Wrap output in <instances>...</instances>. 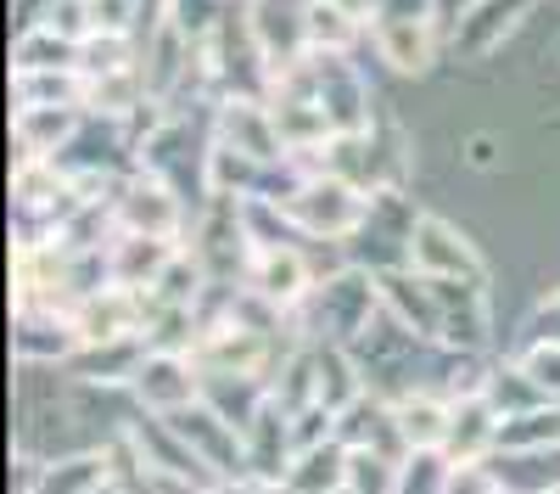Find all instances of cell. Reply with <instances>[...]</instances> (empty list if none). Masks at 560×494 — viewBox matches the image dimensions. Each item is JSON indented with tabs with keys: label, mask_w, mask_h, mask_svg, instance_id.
<instances>
[{
	"label": "cell",
	"mask_w": 560,
	"mask_h": 494,
	"mask_svg": "<svg viewBox=\"0 0 560 494\" xmlns=\"http://www.w3.org/2000/svg\"><path fill=\"white\" fill-rule=\"evenodd\" d=\"M438 292H443V348L488 354V343H493V287L438 282Z\"/></svg>",
	"instance_id": "8fae6325"
},
{
	"label": "cell",
	"mask_w": 560,
	"mask_h": 494,
	"mask_svg": "<svg viewBox=\"0 0 560 494\" xmlns=\"http://www.w3.org/2000/svg\"><path fill=\"white\" fill-rule=\"evenodd\" d=\"M90 494H140V489H135L129 478H118V472H113L107 483H96V489H90Z\"/></svg>",
	"instance_id": "e575fe53"
},
{
	"label": "cell",
	"mask_w": 560,
	"mask_h": 494,
	"mask_svg": "<svg viewBox=\"0 0 560 494\" xmlns=\"http://www.w3.org/2000/svg\"><path fill=\"white\" fill-rule=\"evenodd\" d=\"M370 45L393 73H427L438 62V23H370Z\"/></svg>",
	"instance_id": "ffe728a7"
},
{
	"label": "cell",
	"mask_w": 560,
	"mask_h": 494,
	"mask_svg": "<svg viewBox=\"0 0 560 494\" xmlns=\"http://www.w3.org/2000/svg\"><path fill=\"white\" fill-rule=\"evenodd\" d=\"M516 359H522L527 377H533L549 399H560V343H555V337H522Z\"/></svg>",
	"instance_id": "83f0119b"
},
{
	"label": "cell",
	"mask_w": 560,
	"mask_h": 494,
	"mask_svg": "<svg viewBox=\"0 0 560 494\" xmlns=\"http://www.w3.org/2000/svg\"><path fill=\"white\" fill-rule=\"evenodd\" d=\"M179 433H185V444L197 449V456L208 461V472L224 483V478H242L247 472V433L230 422V416H219L208 399H197V404H185V411H174L168 416Z\"/></svg>",
	"instance_id": "ba28073f"
},
{
	"label": "cell",
	"mask_w": 560,
	"mask_h": 494,
	"mask_svg": "<svg viewBox=\"0 0 560 494\" xmlns=\"http://www.w3.org/2000/svg\"><path fill=\"white\" fill-rule=\"evenodd\" d=\"M337 7H342L353 23H364V28H370V23H376V7H382V0H337Z\"/></svg>",
	"instance_id": "d6a6232c"
},
{
	"label": "cell",
	"mask_w": 560,
	"mask_h": 494,
	"mask_svg": "<svg viewBox=\"0 0 560 494\" xmlns=\"http://www.w3.org/2000/svg\"><path fill=\"white\" fill-rule=\"evenodd\" d=\"M308 7L314 0H247V23L258 34V45L269 51L275 68H287L298 57H308Z\"/></svg>",
	"instance_id": "7c38bea8"
},
{
	"label": "cell",
	"mask_w": 560,
	"mask_h": 494,
	"mask_svg": "<svg viewBox=\"0 0 560 494\" xmlns=\"http://www.w3.org/2000/svg\"><path fill=\"white\" fill-rule=\"evenodd\" d=\"M79 45L84 39H68L57 28H23V39L12 45V73H34V68H79Z\"/></svg>",
	"instance_id": "d4e9b609"
},
{
	"label": "cell",
	"mask_w": 560,
	"mask_h": 494,
	"mask_svg": "<svg viewBox=\"0 0 560 494\" xmlns=\"http://www.w3.org/2000/svg\"><path fill=\"white\" fill-rule=\"evenodd\" d=\"M527 12H533V0H477V7L448 28V39H454L459 57H488L527 23Z\"/></svg>",
	"instance_id": "5bb4252c"
},
{
	"label": "cell",
	"mask_w": 560,
	"mask_h": 494,
	"mask_svg": "<svg viewBox=\"0 0 560 494\" xmlns=\"http://www.w3.org/2000/svg\"><path fill=\"white\" fill-rule=\"evenodd\" d=\"M409 264L432 282H471V287H493V269L482 259V248L471 242L465 225H454L448 214H420L409 231Z\"/></svg>",
	"instance_id": "277c9868"
},
{
	"label": "cell",
	"mask_w": 560,
	"mask_h": 494,
	"mask_svg": "<svg viewBox=\"0 0 560 494\" xmlns=\"http://www.w3.org/2000/svg\"><path fill=\"white\" fill-rule=\"evenodd\" d=\"M376 23H443V18H438V0H382Z\"/></svg>",
	"instance_id": "f546056e"
},
{
	"label": "cell",
	"mask_w": 560,
	"mask_h": 494,
	"mask_svg": "<svg viewBox=\"0 0 560 494\" xmlns=\"http://www.w3.org/2000/svg\"><path fill=\"white\" fill-rule=\"evenodd\" d=\"M113 219L118 231H140V237H168V242H185V231H191V197H185L174 180H163L158 169H129L113 180Z\"/></svg>",
	"instance_id": "3957f363"
},
{
	"label": "cell",
	"mask_w": 560,
	"mask_h": 494,
	"mask_svg": "<svg viewBox=\"0 0 560 494\" xmlns=\"http://www.w3.org/2000/svg\"><path fill=\"white\" fill-rule=\"evenodd\" d=\"M147 359V337H118V343H79V354L68 359V377L84 388H107V393H129L135 366Z\"/></svg>",
	"instance_id": "9a60e30c"
},
{
	"label": "cell",
	"mask_w": 560,
	"mask_h": 494,
	"mask_svg": "<svg viewBox=\"0 0 560 494\" xmlns=\"http://www.w3.org/2000/svg\"><path fill=\"white\" fill-rule=\"evenodd\" d=\"M477 7V0H438V18H443V28H454L465 12H471Z\"/></svg>",
	"instance_id": "836d02e7"
},
{
	"label": "cell",
	"mask_w": 560,
	"mask_h": 494,
	"mask_svg": "<svg viewBox=\"0 0 560 494\" xmlns=\"http://www.w3.org/2000/svg\"><path fill=\"white\" fill-rule=\"evenodd\" d=\"M387 404H393V427L409 449H448V422H454V393L448 388L420 382V388H409Z\"/></svg>",
	"instance_id": "4fadbf2b"
},
{
	"label": "cell",
	"mask_w": 560,
	"mask_h": 494,
	"mask_svg": "<svg viewBox=\"0 0 560 494\" xmlns=\"http://www.w3.org/2000/svg\"><path fill=\"white\" fill-rule=\"evenodd\" d=\"M337 494H348V489H337Z\"/></svg>",
	"instance_id": "d590c367"
},
{
	"label": "cell",
	"mask_w": 560,
	"mask_h": 494,
	"mask_svg": "<svg viewBox=\"0 0 560 494\" xmlns=\"http://www.w3.org/2000/svg\"><path fill=\"white\" fill-rule=\"evenodd\" d=\"M202 399V366L197 354H179V348H147V359L135 366L129 377V404L147 416H174L185 404Z\"/></svg>",
	"instance_id": "5b68a950"
},
{
	"label": "cell",
	"mask_w": 560,
	"mask_h": 494,
	"mask_svg": "<svg viewBox=\"0 0 560 494\" xmlns=\"http://www.w3.org/2000/svg\"><path fill=\"white\" fill-rule=\"evenodd\" d=\"M443 494H504V489H499L493 461H454V472H448V489H443Z\"/></svg>",
	"instance_id": "f1b7e54d"
},
{
	"label": "cell",
	"mask_w": 560,
	"mask_h": 494,
	"mask_svg": "<svg viewBox=\"0 0 560 494\" xmlns=\"http://www.w3.org/2000/svg\"><path fill=\"white\" fill-rule=\"evenodd\" d=\"M527 337H555L560 343V287H549L533 309V321H527Z\"/></svg>",
	"instance_id": "4dcf8cb0"
},
{
	"label": "cell",
	"mask_w": 560,
	"mask_h": 494,
	"mask_svg": "<svg viewBox=\"0 0 560 494\" xmlns=\"http://www.w3.org/2000/svg\"><path fill=\"white\" fill-rule=\"evenodd\" d=\"M84 124V107H12L18 158H57Z\"/></svg>",
	"instance_id": "e0dca14e"
},
{
	"label": "cell",
	"mask_w": 560,
	"mask_h": 494,
	"mask_svg": "<svg viewBox=\"0 0 560 494\" xmlns=\"http://www.w3.org/2000/svg\"><path fill=\"white\" fill-rule=\"evenodd\" d=\"M448 472H454L448 449H409L398 461V494H443Z\"/></svg>",
	"instance_id": "484cf974"
},
{
	"label": "cell",
	"mask_w": 560,
	"mask_h": 494,
	"mask_svg": "<svg viewBox=\"0 0 560 494\" xmlns=\"http://www.w3.org/2000/svg\"><path fill=\"white\" fill-rule=\"evenodd\" d=\"M382 314V292H376V276L359 264H342L331 276H319V287L308 292V303L292 314L298 337H314V343H359L364 326Z\"/></svg>",
	"instance_id": "6da1fadb"
},
{
	"label": "cell",
	"mask_w": 560,
	"mask_h": 494,
	"mask_svg": "<svg viewBox=\"0 0 560 494\" xmlns=\"http://www.w3.org/2000/svg\"><path fill=\"white\" fill-rule=\"evenodd\" d=\"M107 478H113V444H96V449H73V456L45 461L34 494H90Z\"/></svg>",
	"instance_id": "603a6c76"
},
{
	"label": "cell",
	"mask_w": 560,
	"mask_h": 494,
	"mask_svg": "<svg viewBox=\"0 0 560 494\" xmlns=\"http://www.w3.org/2000/svg\"><path fill=\"white\" fill-rule=\"evenodd\" d=\"M348 456L353 449L342 438L303 444L292 456V467H287V478H280V489L287 494H337V489H348Z\"/></svg>",
	"instance_id": "ac0fdd59"
},
{
	"label": "cell",
	"mask_w": 560,
	"mask_h": 494,
	"mask_svg": "<svg viewBox=\"0 0 560 494\" xmlns=\"http://www.w3.org/2000/svg\"><path fill=\"white\" fill-rule=\"evenodd\" d=\"M73 326H79V343L140 337V326H147V292H135L124 282H107L102 292H90V298L73 303Z\"/></svg>",
	"instance_id": "30bf717a"
},
{
	"label": "cell",
	"mask_w": 560,
	"mask_h": 494,
	"mask_svg": "<svg viewBox=\"0 0 560 494\" xmlns=\"http://www.w3.org/2000/svg\"><path fill=\"white\" fill-rule=\"evenodd\" d=\"M376 292L398 326L443 348V292L432 276H420L415 264H393V269H376Z\"/></svg>",
	"instance_id": "52a82bcc"
},
{
	"label": "cell",
	"mask_w": 560,
	"mask_h": 494,
	"mask_svg": "<svg viewBox=\"0 0 560 494\" xmlns=\"http://www.w3.org/2000/svg\"><path fill=\"white\" fill-rule=\"evenodd\" d=\"M292 456H298V433H292V416L280 411L275 399H269L264 411L247 422V472H253V478H269V483H280V478H287V467H292Z\"/></svg>",
	"instance_id": "2e32d148"
},
{
	"label": "cell",
	"mask_w": 560,
	"mask_h": 494,
	"mask_svg": "<svg viewBox=\"0 0 560 494\" xmlns=\"http://www.w3.org/2000/svg\"><path fill=\"white\" fill-rule=\"evenodd\" d=\"M348 494H398V456L353 449L348 456Z\"/></svg>",
	"instance_id": "4316f807"
},
{
	"label": "cell",
	"mask_w": 560,
	"mask_h": 494,
	"mask_svg": "<svg viewBox=\"0 0 560 494\" xmlns=\"http://www.w3.org/2000/svg\"><path fill=\"white\" fill-rule=\"evenodd\" d=\"M213 494H287L280 483H269V478H253V472H242V478H224V483H213Z\"/></svg>",
	"instance_id": "1f68e13d"
},
{
	"label": "cell",
	"mask_w": 560,
	"mask_h": 494,
	"mask_svg": "<svg viewBox=\"0 0 560 494\" xmlns=\"http://www.w3.org/2000/svg\"><path fill=\"white\" fill-rule=\"evenodd\" d=\"M555 494H560V489H555Z\"/></svg>",
	"instance_id": "8d00e7d4"
},
{
	"label": "cell",
	"mask_w": 560,
	"mask_h": 494,
	"mask_svg": "<svg viewBox=\"0 0 560 494\" xmlns=\"http://www.w3.org/2000/svg\"><path fill=\"white\" fill-rule=\"evenodd\" d=\"M179 242L168 237H140V231H118L107 242V259H113V282L135 287V292H152V282L163 276V264L174 259Z\"/></svg>",
	"instance_id": "44dd1931"
},
{
	"label": "cell",
	"mask_w": 560,
	"mask_h": 494,
	"mask_svg": "<svg viewBox=\"0 0 560 494\" xmlns=\"http://www.w3.org/2000/svg\"><path fill=\"white\" fill-rule=\"evenodd\" d=\"M370 208H376V192L331 169H308L303 186L287 197V214L298 219V231L319 248H348L364 231Z\"/></svg>",
	"instance_id": "7a4b0ae2"
},
{
	"label": "cell",
	"mask_w": 560,
	"mask_h": 494,
	"mask_svg": "<svg viewBox=\"0 0 560 494\" xmlns=\"http://www.w3.org/2000/svg\"><path fill=\"white\" fill-rule=\"evenodd\" d=\"M79 354V326H73V309H45V303H23L12 309V359L23 371L34 366H68Z\"/></svg>",
	"instance_id": "8992f818"
},
{
	"label": "cell",
	"mask_w": 560,
	"mask_h": 494,
	"mask_svg": "<svg viewBox=\"0 0 560 494\" xmlns=\"http://www.w3.org/2000/svg\"><path fill=\"white\" fill-rule=\"evenodd\" d=\"M499 411L488 393H459L454 399V422H448V456L454 461H488L499 449Z\"/></svg>",
	"instance_id": "d6986e66"
},
{
	"label": "cell",
	"mask_w": 560,
	"mask_h": 494,
	"mask_svg": "<svg viewBox=\"0 0 560 494\" xmlns=\"http://www.w3.org/2000/svg\"><path fill=\"white\" fill-rule=\"evenodd\" d=\"M213 141L236 147V152H247L258 163L292 158L287 141H280L275 113H269V96H219V107H213Z\"/></svg>",
	"instance_id": "9c48e42d"
},
{
	"label": "cell",
	"mask_w": 560,
	"mask_h": 494,
	"mask_svg": "<svg viewBox=\"0 0 560 494\" xmlns=\"http://www.w3.org/2000/svg\"><path fill=\"white\" fill-rule=\"evenodd\" d=\"M504 494H555L560 489V444L544 449H499L488 456Z\"/></svg>",
	"instance_id": "7402d4cb"
},
{
	"label": "cell",
	"mask_w": 560,
	"mask_h": 494,
	"mask_svg": "<svg viewBox=\"0 0 560 494\" xmlns=\"http://www.w3.org/2000/svg\"><path fill=\"white\" fill-rule=\"evenodd\" d=\"M482 393L493 399V411H499V416H522V411H538V404H549V393L527 377V366H522L516 354H510V359H493Z\"/></svg>",
	"instance_id": "cb8c5ba5"
}]
</instances>
